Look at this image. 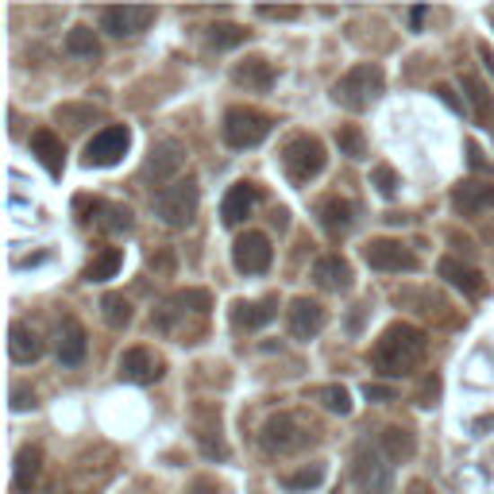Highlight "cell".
<instances>
[{
  "label": "cell",
  "instance_id": "6da1fadb",
  "mask_svg": "<svg viewBox=\"0 0 494 494\" xmlns=\"http://www.w3.org/2000/svg\"><path fill=\"white\" fill-rule=\"evenodd\" d=\"M428 352V336L410 321H394L390 329L371 348V367L383 375V379H406L421 367V359Z\"/></svg>",
  "mask_w": 494,
  "mask_h": 494
},
{
  "label": "cell",
  "instance_id": "7a4b0ae2",
  "mask_svg": "<svg viewBox=\"0 0 494 494\" xmlns=\"http://www.w3.org/2000/svg\"><path fill=\"white\" fill-rule=\"evenodd\" d=\"M317 425L305 418V413H294V410H282V413H270L259 428V448L267 456H297L305 452L309 445H317Z\"/></svg>",
  "mask_w": 494,
  "mask_h": 494
},
{
  "label": "cell",
  "instance_id": "3957f363",
  "mask_svg": "<svg viewBox=\"0 0 494 494\" xmlns=\"http://www.w3.org/2000/svg\"><path fill=\"white\" fill-rule=\"evenodd\" d=\"M383 89H386V77L379 62H359V66H352L332 85V101L344 112H367L383 97Z\"/></svg>",
  "mask_w": 494,
  "mask_h": 494
},
{
  "label": "cell",
  "instance_id": "277c9868",
  "mask_svg": "<svg viewBox=\"0 0 494 494\" xmlns=\"http://www.w3.org/2000/svg\"><path fill=\"white\" fill-rule=\"evenodd\" d=\"M198 205H201V190H198V178H190V174L154 193V216L166 228H190L193 216H198Z\"/></svg>",
  "mask_w": 494,
  "mask_h": 494
},
{
  "label": "cell",
  "instance_id": "5b68a950",
  "mask_svg": "<svg viewBox=\"0 0 494 494\" xmlns=\"http://www.w3.org/2000/svg\"><path fill=\"white\" fill-rule=\"evenodd\" d=\"M352 479L359 494H390L394 490V467H390L386 452L379 448V440H359L352 452Z\"/></svg>",
  "mask_w": 494,
  "mask_h": 494
},
{
  "label": "cell",
  "instance_id": "8992f818",
  "mask_svg": "<svg viewBox=\"0 0 494 494\" xmlns=\"http://www.w3.org/2000/svg\"><path fill=\"white\" fill-rule=\"evenodd\" d=\"M270 128H275V120H270L267 112L232 105L225 112V120H220V139H225L232 151H247V147H259V143L270 136Z\"/></svg>",
  "mask_w": 494,
  "mask_h": 494
},
{
  "label": "cell",
  "instance_id": "52a82bcc",
  "mask_svg": "<svg viewBox=\"0 0 494 494\" xmlns=\"http://www.w3.org/2000/svg\"><path fill=\"white\" fill-rule=\"evenodd\" d=\"M324 163H329V154H324V143L317 136H290L282 147V171L286 178L294 181V186H305V181H313Z\"/></svg>",
  "mask_w": 494,
  "mask_h": 494
},
{
  "label": "cell",
  "instance_id": "ba28073f",
  "mask_svg": "<svg viewBox=\"0 0 494 494\" xmlns=\"http://www.w3.org/2000/svg\"><path fill=\"white\" fill-rule=\"evenodd\" d=\"M132 147V132H128V124H105L101 132L85 143V154L82 163L85 166H97V171H105V166H116Z\"/></svg>",
  "mask_w": 494,
  "mask_h": 494
},
{
  "label": "cell",
  "instance_id": "9c48e42d",
  "mask_svg": "<svg viewBox=\"0 0 494 494\" xmlns=\"http://www.w3.org/2000/svg\"><path fill=\"white\" fill-rule=\"evenodd\" d=\"M181 171H186V147H181L178 139H163L151 147V159L147 166H143V178L151 181V186H174V181L181 178Z\"/></svg>",
  "mask_w": 494,
  "mask_h": 494
},
{
  "label": "cell",
  "instance_id": "30bf717a",
  "mask_svg": "<svg viewBox=\"0 0 494 494\" xmlns=\"http://www.w3.org/2000/svg\"><path fill=\"white\" fill-rule=\"evenodd\" d=\"M363 263H367L371 270H379V275H401V270H418V255L410 251L401 240H371L367 247H363Z\"/></svg>",
  "mask_w": 494,
  "mask_h": 494
},
{
  "label": "cell",
  "instance_id": "8fae6325",
  "mask_svg": "<svg viewBox=\"0 0 494 494\" xmlns=\"http://www.w3.org/2000/svg\"><path fill=\"white\" fill-rule=\"evenodd\" d=\"M270 259H275V247H270L267 232H243L232 243V263H236L240 275H267Z\"/></svg>",
  "mask_w": 494,
  "mask_h": 494
},
{
  "label": "cell",
  "instance_id": "7c38bea8",
  "mask_svg": "<svg viewBox=\"0 0 494 494\" xmlns=\"http://www.w3.org/2000/svg\"><path fill=\"white\" fill-rule=\"evenodd\" d=\"M120 379L132 383V386H147V383H159L163 379V359L151 352V348H128V352L120 356Z\"/></svg>",
  "mask_w": 494,
  "mask_h": 494
},
{
  "label": "cell",
  "instance_id": "4fadbf2b",
  "mask_svg": "<svg viewBox=\"0 0 494 494\" xmlns=\"http://www.w3.org/2000/svg\"><path fill=\"white\" fill-rule=\"evenodd\" d=\"M324 305L313 302V297H294L290 309H286V324H290V336L294 340H313L324 329Z\"/></svg>",
  "mask_w": 494,
  "mask_h": 494
},
{
  "label": "cell",
  "instance_id": "5bb4252c",
  "mask_svg": "<svg viewBox=\"0 0 494 494\" xmlns=\"http://www.w3.org/2000/svg\"><path fill=\"white\" fill-rule=\"evenodd\" d=\"M193 437H198L201 452L209 460H225L228 448H225V437H220V410L216 406H198L193 410Z\"/></svg>",
  "mask_w": 494,
  "mask_h": 494
},
{
  "label": "cell",
  "instance_id": "9a60e30c",
  "mask_svg": "<svg viewBox=\"0 0 494 494\" xmlns=\"http://www.w3.org/2000/svg\"><path fill=\"white\" fill-rule=\"evenodd\" d=\"M452 209L460 216H479L494 209V181H475V178H463L456 190H452Z\"/></svg>",
  "mask_w": 494,
  "mask_h": 494
},
{
  "label": "cell",
  "instance_id": "2e32d148",
  "mask_svg": "<svg viewBox=\"0 0 494 494\" xmlns=\"http://www.w3.org/2000/svg\"><path fill=\"white\" fill-rule=\"evenodd\" d=\"M154 20V8H136V4H124V8H101V28L109 35L124 39V35H139L147 23Z\"/></svg>",
  "mask_w": 494,
  "mask_h": 494
},
{
  "label": "cell",
  "instance_id": "e0dca14e",
  "mask_svg": "<svg viewBox=\"0 0 494 494\" xmlns=\"http://www.w3.org/2000/svg\"><path fill=\"white\" fill-rule=\"evenodd\" d=\"M275 313H278L275 297H263V302H247V297H240V302H232L228 321H232V329H240V332H255V329H263V324L275 321Z\"/></svg>",
  "mask_w": 494,
  "mask_h": 494
},
{
  "label": "cell",
  "instance_id": "ac0fdd59",
  "mask_svg": "<svg viewBox=\"0 0 494 494\" xmlns=\"http://www.w3.org/2000/svg\"><path fill=\"white\" fill-rule=\"evenodd\" d=\"M317 220L329 236H344V232H352V225H356V205L340 198V193H329V198L317 201Z\"/></svg>",
  "mask_w": 494,
  "mask_h": 494
},
{
  "label": "cell",
  "instance_id": "d6986e66",
  "mask_svg": "<svg viewBox=\"0 0 494 494\" xmlns=\"http://www.w3.org/2000/svg\"><path fill=\"white\" fill-rule=\"evenodd\" d=\"M255 205H259L255 181H236V186L225 193V201H220V220H225L228 228H236L255 213Z\"/></svg>",
  "mask_w": 494,
  "mask_h": 494
},
{
  "label": "cell",
  "instance_id": "ffe728a7",
  "mask_svg": "<svg viewBox=\"0 0 494 494\" xmlns=\"http://www.w3.org/2000/svg\"><path fill=\"white\" fill-rule=\"evenodd\" d=\"M313 282L324 294H348L352 290V267L340 255H321L313 263Z\"/></svg>",
  "mask_w": 494,
  "mask_h": 494
},
{
  "label": "cell",
  "instance_id": "44dd1931",
  "mask_svg": "<svg viewBox=\"0 0 494 494\" xmlns=\"http://www.w3.org/2000/svg\"><path fill=\"white\" fill-rule=\"evenodd\" d=\"M47 352V344H43V336H39L35 324L28 321H16L12 324V332H8V356L16 359V363H39Z\"/></svg>",
  "mask_w": 494,
  "mask_h": 494
},
{
  "label": "cell",
  "instance_id": "7402d4cb",
  "mask_svg": "<svg viewBox=\"0 0 494 494\" xmlns=\"http://www.w3.org/2000/svg\"><path fill=\"white\" fill-rule=\"evenodd\" d=\"M85 352H89V336L82 329V321L62 317V324H58V363L62 367H77V363L85 359Z\"/></svg>",
  "mask_w": 494,
  "mask_h": 494
},
{
  "label": "cell",
  "instance_id": "603a6c76",
  "mask_svg": "<svg viewBox=\"0 0 494 494\" xmlns=\"http://www.w3.org/2000/svg\"><path fill=\"white\" fill-rule=\"evenodd\" d=\"M31 154L43 163V171L50 178H58L62 166H66V147H62V136L50 132V128H39V132H31Z\"/></svg>",
  "mask_w": 494,
  "mask_h": 494
},
{
  "label": "cell",
  "instance_id": "cb8c5ba5",
  "mask_svg": "<svg viewBox=\"0 0 494 494\" xmlns=\"http://www.w3.org/2000/svg\"><path fill=\"white\" fill-rule=\"evenodd\" d=\"M437 275L445 278L448 286H456L460 294H467V297H479L487 290V282H483V275H479L475 267H467V263H460V259H452V255H445L437 263Z\"/></svg>",
  "mask_w": 494,
  "mask_h": 494
},
{
  "label": "cell",
  "instance_id": "d4e9b609",
  "mask_svg": "<svg viewBox=\"0 0 494 494\" xmlns=\"http://www.w3.org/2000/svg\"><path fill=\"white\" fill-rule=\"evenodd\" d=\"M232 77H236V85L251 89V93H267L270 85H275V66L263 58V55H251L243 58L236 70H232Z\"/></svg>",
  "mask_w": 494,
  "mask_h": 494
},
{
  "label": "cell",
  "instance_id": "484cf974",
  "mask_svg": "<svg viewBox=\"0 0 494 494\" xmlns=\"http://www.w3.org/2000/svg\"><path fill=\"white\" fill-rule=\"evenodd\" d=\"M379 448L386 452L390 463H401V460H413L418 437H413V428H406V425H386L379 433Z\"/></svg>",
  "mask_w": 494,
  "mask_h": 494
},
{
  "label": "cell",
  "instance_id": "4316f807",
  "mask_svg": "<svg viewBox=\"0 0 494 494\" xmlns=\"http://www.w3.org/2000/svg\"><path fill=\"white\" fill-rule=\"evenodd\" d=\"M166 309L174 317H205L213 309V294L201 290V286H190V290H178L166 297Z\"/></svg>",
  "mask_w": 494,
  "mask_h": 494
},
{
  "label": "cell",
  "instance_id": "83f0119b",
  "mask_svg": "<svg viewBox=\"0 0 494 494\" xmlns=\"http://www.w3.org/2000/svg\"><path fill=\"white\" fill-rule=\"evenodd\" d=\"M120 267H124L120 247H101V251L85 263L82 278H85V282H109V278H116V270H120Z\"/></svg>",
  "mask_w": 494,
  "mask_h": 494
},
{
  "label": "cell",
  "instance_id": "f1b7e54d",
  "mask_svg": "<svg viewBox=\"0 0 494 494\" xmlns=\"http://www.w3.org/2000/svg\"><path fill=\"white\" fill-rule=\"evenodd\" d=\"M39 472H43V452H39L35 445L20 448L16 452V472H12V483H16V490H31L39 483Z\"/></svg>",
  "mask_w": 494,
  "mask_h": 494
},
{
  "label": "cell",
  "instance_id": "f546056e",
  "mask_svg": "<svg viewBox=\"0 0 494 494\" xmlns=\"http://www.w3.org/2000/svg\"><path fill=\"white\" fill-rule=\"evenodd\" d=\"M324 475H329V467H324L321 460L317 463H305V467H297V472H286L278 483L286 490H317L324 483Z\"/></svg>",
  "mask_w": 494,
  "mask_h": 494
},
{
  "label": "cell",
  "instance_id": "4dcf8cb0",
  "mask_svg": "<svg viewBox=\"0 0 494 494\" xmlns=\"http://www.w3.org/2000/svg\"><path fill=\"white\" fill-rule=\"evenodd\" d=\"M463 97H467V105H472V112H475V120H490V112H494V105H490V89L479 82L475 74H463Z\"/></svg>",
  "mask_w": 494,
  "mask_h": 494
},
{
  "label": "cell",
  "instance_id": "1f68e13d",
  "mask_svg": "<svg viewBox=\"0 0 494 494\" xmlns=\"http://www.w3.org/2000/svg\"><path fill=\"white\" fill-rule=\"evenodd\" d=\"M101 317H105L109 329H128L132 324V302H128L124 294H105L101 297Z\"/></svg>",
  "mask_w": 494,
  "mask_h": 494
},
{
  "label": "cell",
  "instance_id": "d6a6232c",
  "mask_svg": "<svg viewBox=\"0 0 494 494\" xmlns=\"http://www.w3.org/2000/svg\"><path fill=\"white\" fill-rule=\"evenodd\" d=\"M101 228L109 232V236H128V232L136 228V216L128 205H101V220H97Z\"/></svg>",
  "mask_w": 494,
  "mask_h": 494
},
{
  "label": "cell",
  "instance_id": "836d02e7",
  "mask_svg": "<svg viewBox=\"0 0 494 494\" xmlns=\"http://www.w3.org/2000/svg\"><path fill=\"white\" fill-rule=\"evenodd\" d=\"M66 55L85 58V62L101 58V43H97V35L89 31V28H70V31H66Z\"/></svg>",
  "mask_w": 494,
  "mask_h": 494
},
{
  "label": "cell",
  "instance_id": "e575fe53",
  "mask_svg": "<svg viewBox=\"0 0 494 494\" xmlns=\"http://www.w3.org/2000/svg\"><path fill=\"white\" fill-rule=\"evenodd\" d=\"M313 398H317L329 413H340V418H348V413H352V394H348L344 386H336V383L317 386V390H313Z\"/></svg>",
  "mask_w": 494,
  "mask_h": 494
},
{
  "label": "cell",
  "instance_id": "d590c367",
  "mask_svg": "<svg viewBox=\"0 0 494 494\" xmlns=\"http://www.w3.org/2000/svg\"><path fill=\"white\" fill-rule=\"evenodd\" d=\"M55 120L66 124V128H74V132H82V128H89L93 120H101V112H97L93 105H58V109H55Z\"/></svg>",
  "mask_w": 494,
  "mask_h": 494
},
{
  "label": "cell",
  "instance_id": "8d00e7d4",
  "mask_svg": "<svg viewBox=\"0 0 494 494\" xmlns=\"http://www.w3.org/2000/svg\"><path fill=\"white\" fill-rule=\"evenodd\" d=\"M205 39H209V47H216V50H232V47L247 43V31L240 28V23H213Z\"/></svg>",
  "mask_w": 494,
  "mask_h": 494
},
{
  "label": "cell",
  "instance_id": "74e56055",
  "mask_svg": "<svg viewBox=\"0 0 494 494\" xmlns=\"http://www.w3.org/2000/svg\"><path fill=\"white\" fill-rule=\"evenodd\" d=\"M336 147H340V154H348V159H363V154H367V143H363V132L356 124H344L340 132H336Z\"/></svg>",
  "mask_w": 494,
  "mask_h": 494
},
{
  "label": "cell",
  "instance_id": "f35d334b",
  "mask_svg": "<svg viewBox=\"0 0 494 494\" xmlns=\"http://www.w3.org/2000/svg\"><path fill=\"white\" fill-rule=\"evenodd\" d=\"M371 186L375 190H379V198H394V193H398V186H401V181H398V171H394V166H386V163H379V166H371Z\"/></svg>",
  "mask_w": 494,
  "mask_h": 494
},
{
  "label": "cell",
  "instance_id": "ab89813d",
  "mask_svg": "<svg viewBox=\"0 0 494 494\" xmlns=\"http://www.w3.org/2000/svg\"><path fill=\"white\" fill-rule=\"evenodd\" d=\"M147 267L154 270V275H166V278H171V275H174V267H178L174 247H154V251L147 255Z\"/></svg>",
  "mask_w": 494,
  "mask_h": 494
},
{
  "label": "cell",
  "instance_id": "60d3db41",
  "mask_svg": "<svg viewBox=\"0 0 494 494\" xmlns=\"http://www.w3.org/2000/svg\"><path fill=\"white\" fill-rule=\"evenodd\" d=\"M437 394H440V379H437V375H428V379H425V386L418 390V406H421V410L437 406Z\"/></svg>",
  "mask_w": 494,
  "mask_h": 494
},
{
  "label": "cell",
  "instance_id": "b9f144b4",
  "mask_svg": "<svg viewBox=\"0 0 494 494\" xmlns=\"http://www.w3.org/2000/svg\"><path fill=\"white\" fill-rule=\"evenodd\" d=\"M255 12L263 20H297V16H302V8H267V4H259Z\"/></svg>",
  "mask_w": 494,
  "mask_h": 494
},
{
  "label": "cell",
  "instance_id": "7bdbcfd3",
  "mask_svg": "<svg viewBox=\"0 0 494 494\" xmlns=\"http://www.w3.org/2000/svg\"><path fill=\"white\" fill-rule=\"evenodd\" d=\"M12 410L16 413H23V410H35V394H28L23 386H16L12 390Z\"/></svg>",
  "mask_w": 494,
  "mask_h": 494
},
{
  "label": "cell",
  "instance_id": "ee69618b",
  "mask_svg": "<svg viewBox=\"0 0 494 494\" xmlns=\"http://www.w3.org/2000/svg\"><path fill=\"white\" fill-rule=\"evenodd\" d=\"M367 398H371V401H390V398H394V390L379 386V383H367Z\"/></svg>",
  "mask_w": 494,
  "mask_h": 494
},
{
  "label": "cell",
  "instance_id": "f6af8a7d",
  "mask_svg": "<svg viewBox=\"0 0 494 494\" xmlns=\"http://www.w3.org/2000/svg\"><path fill=\"white\" fill-rule=\"evenodd\" d=\"M363 317H367V305H352V317H348V332H359Z\"/></svg>",
  "mask_w": 494,
  "mask_h": 494
},
{
  "label": "cell",
  "instance_id": "bcb514c9",
  "mask_svg": "<svg viewBox=\"0 0 494 494\" xmlns=\"http://www.w3.org/2000/svg\"><path fill=\"white\" fill-rule=\"evenodd\" d=\"M437 97H440V101H445V105H448V109H456V112L463 109V105H460V101H456V93H452V89H448V85H437Z\"/></svg>",
  "mask_w": 494,
  "mask_h": 494
},
{
  "label": "cell",
  "instance_id": "7dc6e473",
  "mask_svg": "<svg viewBox=\"0 0 494 494\" xmlns=\"http://www.w3.org/2000/svg\"><path fill=\"white\" fill-rule=\"evenodd\" d=\"M467 154H472V166H475V171H490V166L483 163V151H479L475 143H467Z\"/></svg>",
  "mask_w": 494,
  "mask_h": 494
},
{
  "label": "cell",
  "instance_id": "c3c4849f",
  "mask_svg": "<svg viewBox=\"0 0 494 494\" xmlns=\"http://www.w3.org/2000/svg\"><path fill=\"white\" fill-rule=\"evenodd\" d=\"M193 494H220V487L213 479H198V483H193Z\"/></svg>",
  "mask_w": 494,
  "mask_h": 494
},
{
  "label": "cell",
  "instance_id": "681fc988",
  "mask_svg": "<svg viewBox=\"0 0 494 494\" xmlns=\"http://www.w3.org/2000/svg\"><path fill=\"white\" fill-rule=\"evenodd\" d=\"M425 16H428V8H413V12H410V23H413V31H418L421 23H425Z\"/></svg>",
  "mask_w": 494,
  "mask_h": 494
},
{
  "label": "cell",
  "instance_id": "f907efd6",
  "mask_svg": "<svg viewBox=\"0 0 494 494\" xmlns=\"http://www.w3.org/2000/svg\"><path fill=\"white\" fill-rule=\"evenodd\" d=\"M410 494H428V487H425V483H413V487H410Z\"/></svg>",
  "mask_w": 494,
  "mask_h": 494
},
{
  "label": "cell",
  "instance_id": "816d5d0a",
  "mask_svg": "<svg viewBox=\"0 0 494 494\" xmlns=\"http://www.w3.org/2000/svg\"><path fill=\"white\" fill-rule=\"evenodd\" d=\"M55 494H66V490H55Z\"/></svg>",
  "mask_w": 494,
  "mask_h": 494
}]
</instances>
